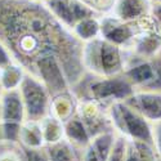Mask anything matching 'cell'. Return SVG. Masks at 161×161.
Here are the masks:
<instances>
[{
  "mask_svg": "<svg viewBox=\"0 0 161 161\" xmlns=\"http://www.w3.org/2000/svg\"><path fill=\"white\" fill-rule=\"evenodd\" d=\"M0 43L26 74L45 58H57L71 89L84 77V43L48 7L35 0H0Z\"/></svg>",
  "mask_w": 161,
  "mask_h": 161,
  "instance_id": "1",
  "label": "cell"
},
{
  "mask_svg": "<svg viewBox=\"0 0 161 161\" xmlns=\"http://www.w3.org/2000/svg\"><path fill=\"white\" fill-rule=\"evenodd\" d=\"M71 90L76 98L93 99L107 108L116 102L128 99L136 92L124 74L107 77L85 74Z\"/></svg>",
  "mask_w": 161,
  "mask_h": 161,
  "instance_id": "2",
  "label": "cell"
},
{
  "mask_svg": "<svg viewBox=\"0 0 161 161\" xmlns=\"http://www.w3.org/2000/svg\"><path fill=\"white\" fill-rule=\"evenodd\" d=\"M126 50L107 40L96 37L83 47V64L86 74L107 77L124 72Z\"/></svg>",
  "mask_w": 161,
  "mask_h": 161,
  "instance_id": "3",
  "label": "cell"
},
{
  "mask_svg": "<svg viewBox=\"0 0 161 161\" xmlns=\"http://www.w3.org/2000/svg\"><path fill=\"white\" fill-rule=\"evenodd\" d=\"M107 111L115 134L126 141L152 143V124L143 119L124 101L111 104Z\"/></svg>",
  "mask_w": 161,
  "mask_h": 161,
  "instance_id": "4",
  "label": "cell"
},
{
  "mask_svg": "<svg viewBox=\"0 0 161 161\" xmlns=\"http://www.w3.org/2000/svg\"><path fill=\"white\" fill-rule=\"evenodd\" d=\"M123 74L136 90L161 93V52L150 58H139L126 52Z\"/></svg>",
  "mask_w": 161,
  "mask_h": 161,
  "instance_id": "5",
  "label": "cell"
},
{
  "mask_svg": "<svg viewBox=\"0 0 161 161\" xmlns=\"http://www.w3.org/2000/svg\"><path fill=\"white\" fill-rule=\"evenodd\" d=\"M18 90L25 108V120L40 121L50 114L52 96L40 80L25 74Z\"/></svg>",
  "mask_w": 161,
  "mask_h": 161,
  "instance_id": "6",
  "label": "cell"
},
{
  "mask_svg": "<svg viewBox=\"0 0 161 161\" xmlns=\"http://www.w3.org/2000/svg\"><path fill=\"white\" fill-rule=\"evenodd\" d=\"M99 36L124 50L129 49L138 31L137 22H124L111 14L99 17Z\"/></svg>",
  "mask_w": 161,
  "mask_h": 161,
  "instance_id": "7",
  "label": "cell"
},
{
  "mask_svg": "<svg viewBox=\"0 0 161 161\" xmlns=\"http://www.w3.org/2000/svg\"><path fill=\"white\" fill-rule=\"evenodd\" d=\"M44 4L52 14L71 31L80 21L89 17H99L80 0H47Z\"/></svg>",
  "mask_w": 161,
  "mask_h": 161,
  "instance_id": "8",
  "label": "cell"
},
{
  "mask_svg": "<svg viewBox=\"0 0 161 161\" xmlns=\"http://www.w3.org/2000/svg\"><path fill=\"white\" fill-rule=\"evenodd\" d=\"M148 123L161 121V93L150 90H136L124 101Z\"/></svg>",
  "mask_w": 161,
  "mask_h": 161,
  "instance_id": "9",
  "label": "cell"
},
{
  "mask_svg": "<svg viewBox=\"0 0 161 161\" xmlns=\"http://www.w3.org/2000/svg\"><path fill=\"white\" fill-rule=\"evenodd\" d=\"M151 5L148 0H116L111 16L124 22H138L151 16Z\"/></svg>",
  "mask_w": 161,
  "mask_h": 161,
  "instance_id": "10",
  "label": "cell"
},
{
  "mask_svg": "<svg viewBox=\"0 0 161 161\" xmlns=\"http://www.w3.org/2000/svg\"><path fill=\"white\" fill-rule=\"evenodd\" d=\"M63 130H64V139H67L80 151L84 150L92 142V137L89 131L86 130L81 119L76 114L63 123Z\"/></svg>",
  "mask_w": 161,
  "mask_h": 161,
  "instance_id": "11",
  "label": "cell"
},
{
  "mask_svg": "<svg viewBox=\"0 0 161 161\" xmlns=\"http://www.w3.org/2000/svg\"><path fill=\"white\" fill-rule=\"evenodd\" d=\"M124 161H160L152 143L128 141Z\"/></svg>",
  "mask_w": 161,
  "mask_h": 161,
  "instance_id": "12",
  "label": "cell"
},
{
  "mask_svg": "<svg viewBox=\"0 0 161 161\" xmlns=\"http://www.w3.org/2000/svg\"><path fill=\"white\" fill-rule=\"evenodd\" d=\"M44 148L49 161H80L81 151L74 147L67 139L44 146Z\"/></svg>",
  "mask_w": 161,
  "mask_h": 161,
  "instance_id": "13",
  "label": "cell"
},
{
  "mask_svg": "<svg viewBox=\"0 0 161 161\" xmlns=\"http://www.w3.org/2000/svg\"><path fill=\"white\" fill-rule=\"evenodd\" d=\"M72 32L81 43H88L93 39L99 37L101 34L99 17H89L80 21L79 23L75 25Z\"/></svg>",
  "mask_w": 161,
  "mask_h": 161,
  "instance_id": "14",
  "label": "cell"
},
{
  "mask_svg": "<svg viewBox=\"0 0 161 161\" xmlns=\"http://www.w3.org/2000/svg\"><path fill=\"white\" fill-rule=\"evenodd\" d=\"M81 3H84L89 9H92L97 16H107L111 14L114 4L116 0H80Z\"/></svg>",
  "mask_w": 161,
  "mask_h": 161,
  "instance_id": "15",
  "label": "cell"
},
{
  "mask_svg": "<svg viewBox=\"0 0 161 161\" xmlns=\"http://www.w3.org/2000/svg\"><path fill=\"white\" fill-rule=\"evenodd\" d=\"M126 143H128V141L125 138L120 137L116 134L115 142L112 144V148L110 151L107 161H124L125 152H126Z\"/></svg>",
  "mask_w": 161,
  "mask_h": 161,
  "instance_id": "16",
  "label": "cell"
},
{
  "mask_svg": "<svg viewBox=\"0 0 161 161\" xmlns=\"http://www.w3.org/2000/svg\"><path fill=\"white\" fill-rule=\"evenodd\" d=\"M152 144L161 161V121L152 124Z\"/></svg>",
  "mask_w": 161,
  "mask_h": 161,
  "instance_id": "17",
  "label": "cell"
},
{
  "mask_svg": "<svg viewBox=\"0 0 161 161\" xmlns=\"http://www.w3.org/2000/svg\"><path fill=\"white\" fill-rule=\"evenodd\" d=\"M151 17L153 18L158 31L161 32V4H152L151 5Z\"/></svg>",
  "mask_w": 161,
  "mask_h": 161,
  "instance_id": "18",
  "label": "cell"
},
{
  "mask_svg": "<svg viewBox=\"0 0 161 161\" xmlns=\"http://www.w3.org/2000/svg\"><path fill=\"white\" fill-rule=\"evenodd\" d=\"M9 63H12L10 54L5 49V47L0 43V66H5V64H9Z\"/></svg>",
  "mask_w": 161,
  "mask_h": 161,
  "instance_id": "19",
  "label": "cell"
},
{
  "mask_svg": "<svg viewBox=\"0 0 161 161\" xmlns=\"http://www.w3.org/2000/svg\"><path fill=\"white\" fill-rule=\"evenodd\" d=\"M151 4H161V0H148Z\"/></svg>",
  "mask_w": 161,
  "mask_h": 161,
  "instance_id": "20",
  "label": "cell"
},
{
  "mask_svg": "<svg viewBox=\"0 0 161 161\" xmlns=\"http://www.w3.org/2000/svg\"><path fill=\"white\" fill-rule=\"evenodd\" d=\"M35 2H42V3H45L47 0H35Z\"/></svg>",
  "mask_w": 161,
  "mask_h": 161,
  "instance_id": "21",
  "label": "cell"
}]
</instances>
